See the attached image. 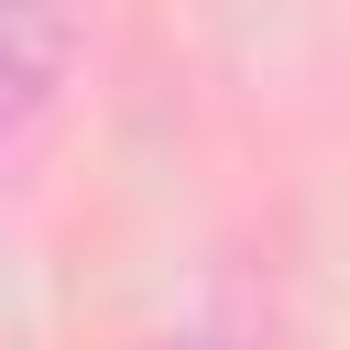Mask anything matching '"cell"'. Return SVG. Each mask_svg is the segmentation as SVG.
<instances>
[{
    "instance_id": "cell-1",
    "label": "cell",
    "mask_w": 350,
    "mask_h": 350,
    "mask_svg": "<svg viewBox=\"0 0 350 350\" xmlns=\"http://www.w3.org/2000/svg\"><path fill=\"white\" fill-rule=\"evenodd\" d=\"M33 11H44V0H0V33H22V22H33Z\"/></svg>"
}]
</instances>
